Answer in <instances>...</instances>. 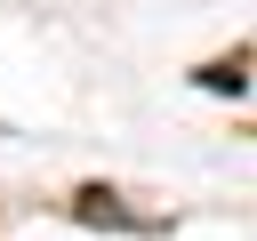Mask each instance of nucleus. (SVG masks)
Here are the masks:
<instances>
[{
	"instance_id": "nucleus-1",
	"label": "nucleus",
	"mask_w": 257,
	"mask_h": 241,
	"mask_svg": "<svg viewBox=\"0 0 257 241\" xmlns=\"http://www.w3.org/2000/svg\"><path fill=\"white\" fill-rule=\"evenodd\" d=\"M72 209H80V225H137V217H128V209H120V201H112L104 185H88V193H80Z\"/></svg>"
},
{
	"instance_id": "nucleus-2",
	"label": "nucleus",
	"mask_w": 257,
	"mask_h": 241,
	"mask_svg": "<svg viewBox=\"0 0 257 241\" xmlns=\"http://www.w3.org/2000/svg\"><path fill=\"white\" fill-rule=\"evenodd\" d=\"M193 80H201V88H233V96H241V80H249V64H241V56H225V64H201Z\"/></svg>"
}]
</instances>
